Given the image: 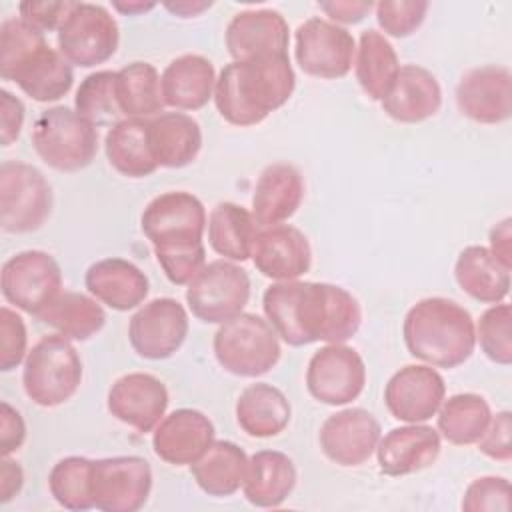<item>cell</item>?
Here are the masks:
<instances>
[{
    "instance_id": "obj_17",
    "label": "cell",
    "mask_w": 512,
    "mask_h": 512,
    "mask_svg": "<svg viewBox=\"0 0 512 512\" xmlns=\"http://www.w3.org/2000/svg\"><path fill=\"white\" fill-rule=\"evenodd\" d=\"M446 396L444 378L424 364H408L394 372L384 388V404L392 418L408 424L430 420Z\"/></svg>"
},
{
    "instance_id": "obj_19",
    "label": "cell",
    "mask_w": 512,
    "mask_h": 512,
    "mask_svg": "<svg viewBox=\"0 0 512 512\" xmlns=\"http://www.w3.org/2000/svg\"><path fill=\"white\" fill-rule=\"evenodd\" d=\"M458 110L480 124H500L512 114L510 68L486 64L468 70L456 86Z\"/></svg>"
},
{
    "instance_id": "obj_30",
    "label": "cell",
    "mask_w": 512,
    "mask_h": 512,
    "mask_svg": "<svg viewBox=\"0 0 512 512\" xmlns=\"http://www.w3.org/2000/svg\"><path fill=\"white\" fill-rule=\"evenodd\" d=\"M152 154L162 168L192 164L202 148L200 124L184 112H162L148 118Z\"/></svg>"
},
{
    "instance_id": "obj_43",
    "label": "cell",
    "mask_w": 512,
    "mask_h": 512,
    "mask_svg": "<svg viewBox=\"0 0 512 512\" xmlns=\"http://www.w3.org/2000/svg\"><path fill=\"white\" fill-rule=\"evenodd\" d=\"M154 254L166 278L176 286L190 284L206 266V248L202 242L156 246Z\"/></svg>"
},
{
    "instance_id": "obj_51",
    "label": "cell",
    "mask_w": 512,
    "mask_h": 512,
    "mask_svg": "<svg viewBox=\"0 0 512 512\" xmlns=\"http://www.w3.org/2000/svg\"><path fill=\"white\" fill-rule=\"evenodd\" d=\"M318 6L326 16H330L334 22H340V24H358L374 8V4L366 0H332V2H322Z\"/></svg>"
},
{
    "instance_id": "obj_28",
    "label": "cell",
    "mask_w": 512,
    "mask_h": 512,
    "mask_svg": "<svg viewBox=\"0 0 512 512\" xmlns=\"http://www.w3.org/2000/svg\"><path fill=\"white\" fill-rule=\"evenodd\" d=\"M160 86L166 106L176 110H200L214 96V66L200 54H182L164 68Z\"/></svg>"
},
{
    "instance_id": "obj_16",
    "label": "cell",
    "mask_w": 512,
    "mask_h": 512,
    "mask_svg": "<svg viewBox=\"0 0 512 512\" xmlns=\"http://www.w3.org/2000/svg\"><path fill=\"white\" fill-rule=\"evenodd\" d=\"M188 336V314L174 298H154L144 304L128 326L134 352L146 360H166L180 350Z\"/></svg>"
},
{
    "instance_id": "obj_25",
    "label": "cell",
    "mask_w": 512,
    "mask_h": 512,
    "mask_svg": "<svg viewBox=\"0 0 512 512\" xmlns=\"http://www.w3.org/2000/svg\"><path fill=\"white\" fill-rule=\"evenodd\" d=\"M380 106L396 122L418 124L440 110L442 88L428 68L404 64L400 66L390 92L380 100Z\"/></svg>"
},
{
    "instance_id": "obj_7",
    "label": "cell",
    "mask_w": 512,
    "mask_h": 512,
    "mask_svg": "<svg viewBox=\"0 0 512 512\" xmlns=\"http://www.w3.org/2000/svg\"><path fill=\"white\" fill-rule=\"evenodd\" d=\"M36 154L54 170L78 172L98 152V132L86 118L68 106L44 110L32 126Z\"/></svg>"
},
{
    "instance_id": "obj_52",
    "label": "cell",
    "mask_w": 512,
    "mask_h": 512,
    "mask_svg": "<svg viewBox=\"0 0 512 512\" xmlns=\"http://www.w3.org/2000/svg\"><path fill=\"white\" fill-rule=\"evenodd\" d=\"M504 266L512 268V220L504 218L490 230V248H488Z\"/></svg>"
},
{
    "instance_id": "obj_24",
    "label": "cell",
    "mask_w": 512,
    "mask_h": 512,
    "mask_svg": "<svg viewBox=\"0 0 512 512\" xmlns=\"http://www.w3.org/2000/svg\"><path fill=\"white\" fill-rule=\"evenodd\" d=\"M440 454V434L426 424H406L392 428L378 440V468L386 476H406L436 462Z\"/></svg>"
},
{
    "instance_id": "obj_3",
    "label": "cell",
    "mask_w": 512,
    "mask_h": 512,
    "mask_svg": "<svg viewBox=\"0 0 512 512\" xmlns=\"http://www.w3.org/2000/svg\"><path fill=\"white\" fill-rule=\"evenodd\" d=\"M402 336L414 358L438 368L464 364L476 346V328L470 312L442 296L416 302L404 318Z\"/></svg>"
},
{
    "instance_id": "obj_27",
    "label": "cell",
    "mask_w": 512,
    "mask_h": 512,
    "mask_svg": "<svg viewBox=\"0 0 512 512\" xmlns=\"http://www.w3.org/2000/svg\"><path fill=\"white\" fill-rule=\"evenodd\" d=\"M88 292L112 310L126 312L144 302L148 296L146 274L124 258L96 260L84 276Z\"/></svg>"
},
{
    "instance_id": "obj_14",
    "label": "cell",
    "mask_w": 512,
    "mask_h": 512,
    "mask_svg": "<svg viewBox=\"0 0 512 512\" xmlns=\"http://www.w3.org/2000/svg\"><path fill=\"white\" fill-rule=\"evenodd\" d=\"M364 384V360L350 346L328 344L316 350L308 362L306 388L322 404L344 406L362 394Z\"/></svg>"
},
{
    "instance_id": "obj_6",
    "label": "cell",
    "mask_w": 512,
    "mask_h": 512,
    "mask_svg": "<svg viewBox=\"0 0 512 512\" xmlns=\"http://www.w3.org/2000/svg\"><path fill=\"white\" fill-rule=\"evenodd\" d=\"M212 346L218 364L226 372L242 378H256L270 372L282 352L278 334L270 322L250 312L222 322Z\"/></svg>"
},
{
    "instance_id": "obj_55",
    "label": "cell",
    "mask_w": 512,
    "mask_h": 512,
    "mask_svg": "<svg viewBox=\"0 0 512 512\" xmlns=\"http://www.w3.org/2000/svg\"><path fill=\"white\" fill-rule=\"evenodd\" d=\"M112 8H116L122 14L134 16V14H144L156 8V2H112Z\"/></svg>"
},
{
    "instance_id": "obj_22",
    "label": "cell",
    "mask_w": 512,
    "mask_h": 512,
    "mask_svg": "<svg viewBox=\"0 0 512 512\" xmlns=\"http://www.w3.org/2000/svg\"><path fill=\"white\" fill-rule=\"evenodd\" d=\"M256 270L272 280H296L310 270L312 248L306 234L290 224L258 230L252 246Z\"/></svg>"
},
{
    "instance_id": "obj_31",
    "label": "cell",
    "mask_w": 512,
    "mask_h": 512,
    "mask_svg": "<svg viewBox=\"0 0 512 512\" xmlns=\"http://www.w3.org/2000/svg\"><path fill=\"white\" fill-rule=\"evenodd\" d=\"M454 278L468 296L484 304H498L510 292V268L484 246H466L458 254Z\"/></svg>"
},
{
    "instance_id": "obj_35",
    "label": "cell",
    "mask_w": 512,
    "mask_h": 512,
    "mask_svg": "<svg viewBox=\"0 0 512 512\" xmlns=\"http://www.w3.org/2000/svg\"><path fill=\"white\" fill-rule=\"evenodd\" d=\"M400 70L394 46L378 30H364L356 48L354 72L360 88L372 100H384Z\"/></svg>"
},
{
    "instance_id": "obj_32",
    "label": "cell",
    "mask_w": 512,
    "mask_h": 512,
    "mask_svg": "<svg viewBox=\"0 0 512 512\" xmlns=\"http://www.w3.org/2000/svg\"><path fill=\"white\" fill-rule=\"evenodd\" d=\"M292 408L282 390L256 382L246 386L236 400V422L252 438H270L284 432Z\"/></svg>"
},
{
    "instance_id": "obj_8",
    "label": "cell",
    "mask_w": 512,
    "mask_h": 512,
    "mask_svg": "<svg viewBox=\"0 0 512 512\" xmlns=\"http://www.w3.org/2000/svg\"><path fill=\"white\" fill-rule=\"evenodd\" d=\"M52 212V188L44 174L26 162L0 166V226L10 234H26L44 226Z\"/></svg>"
},
{
    "instance_id": "obj_10",
    "label": "cell",
    "mask_w": 512,
    "mask_h": 512,
    "mask_svg": "<svg viewBox=\"0 0 512 512\" xmlns=\"http://www.w3.org/2000/svg\"><path fill=\"white\" fill-rule=\"evenodd\" d=\"M248 298V272L228 260L208 262L186 288L190 312L206 324H222L242 314Z\"/></svg>"
},
{
    "instance_id": "obj_45",
    "label": "cell",
    "mask_w": 512,
    "mask_h": 512,
    "mask_svg": "<svg viewBox=\"0 0 512 512\" xmlns=\"http://www.w3.org/2000/svg\"><path fill=\"white\" fill-rule=\"evenodd\" d=\"M510 508V482L502 476H482L468 484L462 510L486 512V510H508Z\"/></svg>"
},
{
    "instance_id": "obj_50",
    "label": "cell",
    "mask_w": 512,
    "mask_h": 512,
    "mask_svg": "<svg viewBox=\"0 0 512 512\" xmlns=\"http://www.w3.org/2000/svg\"><path fill=\"white\" fill-rule=\"evenodd\" d=\"M26 440V424L22 414L8 402L0 404V448L2 456L16 452Z\"/></svg>"
},
{
    "instance_id": "obj_36",
    "label": "cell",
    "mask_w": 512,
    "mask_h": 512,
    "mask_svg": "<svg viewBox=\"0 0 512 512\" xmlns=\"http://www.w3.org/2000/svg\"><path fill=\"white\" fill-rule=\"evenodd\" d=\"M208 242L212 250L232 262H244L252 256L258 234L252 212L234 202H220L208 216Z\"/></svg>"
},
{
    "instance_id": "obj_23",
    "label": "cell",
    "mask_w": 512,
    "mask_h": 512,
    "mask_svg": "<svg viewBox=\"0 0 512 512\" xmlns=\"http://www.w3.org/2000/svg\"><path fill=\"white\" fill-rule=\"evenodd\" d=\"M214 442V424L194 408H178L164 416L152 436L156 456L174 466H192Z\"/></svg>"
},
{
    "instance_id": "obj_49",
    "label": "cell",
    "mask_w": 512,
    "mask_h": 512,
    "mask_svg": "<svg viewBox=\"0 0 512 512\" xmlns=\"http://www.w3.org/2000/svg\"><path fill=\"white\" fill-rule=\"evenodd\" d=\"M24 124V104L8 90H0V140L2 146H10L18 140Z\"/></svg>"
},
{
    "instance_id": "obj_21",
    "label": "cell",
    "mask_w": 512,
    "mask_h": 512,
    "mask_svg": "<svg viewBox=\"0 0 512 512\" xmlns=\"http://www.w3.org/2000/svg\"><path fill=\"white\" fill-rule=\"evenodd\" d=\"M226 50L236 60H254L274 54H288L290 30L276 10H244L226 26Z\"/></svg>"
},
{
    "instance_id": "obj_5",
    "label": "cell",
    "mask_w": 512,
    "mask_h": 512,
    "mask_svg": "<svg viewBox=\"0 0 512 512\" xmlns=\"http://www.w3.org/2000/svg\"><path fill=\"white\" fill-rule=\"evenodd\" d=\"M82 382V360L70 338L42 336L24 358L22 386L26 396L44 408L70 400Z\"/></svg>"
},
{
    "instance_id": "obj_29",
    "label": "cell",
    "mask_w": 512,
    "mask_h": 512,
    "mask_svg": "<svg viewBox=\"0 0 512 512\" xmlns=\"http://www.w3.org/2000/svg\"><path fill=\"white\" fill-rule=\"evenodd\" d=\"M296 480V466L288 454L260 450L248 458L242 492L252 506L276 508L292 494Z\"/></svg>"
},
{
    "instance_id": "obj_4",
    "label": "cell",
    "mask_w": 512,
    "mask_h": 512,
    "mask_svg": "<svg viewBox=\"0 0 512 512\" xmlns=\"http://www.w3.org/2000/svg\"><path fill=\"white\" fill-rule=\"evenodd\" d=\"M264 314L274 332L290 346L322 340L330 314V284L284 280L266 288Z\"/></svg>"
},
{
    "instance_id": "obj_26",
    "label": "cell",
    "mask_w": 512,
    "mask_h": 512,
    "mask_svg": "<svg viewBox=\"0 0 512 512\" xmlns=\"http://www.w3.org/2000/svg\"><path fill=\"white\" fill-rule=\"evenodd\" d=\"M304 200V178L300 170L286 162L266 166L254 186L252 216L256 224L268 228L288 220Z\"/></svg>"
},
{
    "instance_id": "obj_39",
    "label": "cell",
    "mask_w": 512,
    "mask_h": 512,
    "mask_svg": "<svg viewBox=\"0 0 512 512\" xmlns=\"http://www.w3.org/2000/svg\"><path fill=\"white\" fill-rule=\"evenodd\" d=\"M436 414L440 434L456 446L476 444L492 418L488 402L472 392L454 394L448 400H442Z\"/></svg>"
},
{
    "instance_id": "obj_1",
    "label": "cell",
    "mask_w": 512,
    "mask_h": 512,
    "mask_svg": "<svg viewBox=\"0 0 512 512\" xmlns=\"http://www.w3.org/2000/svg\"><path fill=\"white\" fill-rule=\"evenodd\" d=\"M296 86L288 54L226 64L214 86L220 116L234 126H254L284 106Z\"/></svg>"
},
{
    "instance_id": "obj_18",
    "label": "cell",
    "mask_w": 512,
    "mask_h": 512,
    "mask_svg": "<svg viewBox=\"0 0 512 512\" xmlns=\"http://www.w3.org/2000/svg\"><path fill=\"white\" fill-rule=\"evenodd\" d=\"M380 422L364 408H346L330 414L318 434L324 456L344 468L364 464L378 446Z\"/></svg>"
},
{
    "instance_id": "obj_42",
    "label": "cell",
    "mask_w": 512,
    "mask_h": 512,
    "mask_svg": "<svg viewBox=\"0 0 512 512\" xmlns=\"http://www.w3.org/2000/svg\"><path fill=\"white\" fill-rule=\"evenodd\" d=\"M512 308L510 304L498 302L488 308L476 326V340L480 342L482 352L496 364L508 366L512 362Z\"/></svg>"
},
{
    "instance_id": "obj_12",
    "label": "cell",
    "mask_w": 512,
    "mask_h": 512,
    "mask_svg": "<svg viewBox=\"0 0 512 512\" xmlns=\"http://www.w3.org/2000/svg\"><path fill=\"white\" fill-rule=\"evenodd\" d=\"M0 288L6 302L36 316L62 292V270L52 254L24 250L2 264Z\"/></svg>"
},
{
    "instance_id": "obj_9",
    "label": "cell",
    "mask_w": 512,
    "mask_h": 512,
    "mask_svg": "<svg viewBox=\"0 0 512 512\" xmlns=\"http://www.w3.org/2000/svg\"><path fill=\"white\" fill-rule=\"evenodd\" d=\"M118 42V24L102 4L76 2L58 28V52L80 68L110 60Z\"/></svg>"
},
{
    "instance_id": "obj_44",
    "label": "cell",
    "mask_w": 512,
    "mask_h": 512,
    "mask_svg": "<svg viewBox=\"0 0 512 512\" xmlns=\"http://www.w3.org/2000/svg\"><path fill=\"white\" fill-rule=\"evenodd\" d=\"M374 8L378 26L384 34L406 38L420 28L430 4L420 0H382Z\"/></svg>"
},
{
    "instance_id": "obj_11",
    "label": "cell",
    "mask_w": 512,
    "mask_h": 512,
    "mask_svg": "<svg viewBox=\"0 0 512 512\" xmlns=\"http://www.w3.org/2000/svg\"><path fill=\"white\" fill-rule=\"evenodd\" d=\"M152 490V468L140 456H112L92 460L90 496L102 512H136Z\"/></svg>"
},
{
    "instance_id": "obj_34",
    "label": "cell",
    "mask_w": 512,
    "mask_h": 512,
    "mask_svg": "<svg viewBox=\"0 0 512 512\" xmlns=\"http://www.w3.org/2000/svg\"><path fill=\"white\" fill-rule=\"evenodd\" d=\"M248 456L230 440H214L210 448L190 466L200 490L208 496L226 498L242 488Z\"/></svg>"
},
{
    "instance_id": "obj_13",
    "label": "cell",
    "mask_w": 512,
    "mask_h": 512,
    "mask_svg": "<svg viewBox=\"0 0 512 512\" xmlns=\"http://www.w3.org/2000/svg\"><path fill=\"white\" fill-rule=\"evenodd\" d=\"M356 54V42L352 34L324 18H308L296 28L294 34V58L302 72L336 80L344 78Z\"/></svg>"
},
{
    "instance_id": "obj_40",
    "label": "cell",
    "mask_w": 512,
    "mask_h": 512,
    "mask_svg": "<svg viewBox=\"0 0 512 512\" xmlns=\"http://www.w3.org/2000/svg\"><path fill=\"white\" fill-rule=\"evenodd\" d=\"M74 110L92 126H114L122 118L116 98V72L98 70L88 74L74 96Z\"/></svg>"
},
{
    "instance_id": "obj_46",
    "label": "cell",
    "mask_w": 512,
    "mask_h": 512,
    "mask_svg": "<svg viewBox=\"0 0 512 512\" xmlns=\"http://www.w3.org/2000/svg\"><path fill=\"white\" fill-rule=\"evenodd\" d=\"M26 324L8 306L0 308V370L10 372L26 358Z\"/></svg>"
},
{
    "instance_id": "obj_54",
    "label": "cell",
    "mask_w": 512,
    "mask_h": 512,
    "mask_svg": "<svg viewBox=\"0 0 512 512\" xmlns=\"http://www.w3.org/2000/svg\"><path fill=\"white\" fill-rule=\"evenodd\" d=\"M212 6V2H196V0H180V2H164V8L168 12H172L174 16L180 18H192L202 14L204 10H208Z\"/></svg>"
},
{
    "instance_id": "obj_47",
    "label": "cell",
    "mask_w": 512,
    "mask_h": 512,
    "mask_svg": "<svg viewBox=\"0 0 512 512\" xmlns=\"http://www.w3.org/2000/svg\"><path fill=\"white\" fill-rule=\"evenodd\" d=\"M510 432H512V414L508 410L494 414L490 418L484 434L476 442L478 450L492 460L510 462V458H512Z\"/></svg>"
},
{
    "instance_id": "obj_2",
    "label": "cell",
    "mask_w": 512,
    "mask_h": 512,
    "mask_svg": "<svg viewBox=\"0 0 512 512\" xmlns=\"http://www.w3.org/2000/svg\"><path fill=\"white\" fill-rule=\"evenodd\" d=\"M0 76L36 102L62 98L74 82L70 62L22 18H8L0 26Z\"/></svg>"
},
{
    "instance_id": "obj_48",
    "label": "cell",
    "mask_w": 512,
    "mask_h": 512,
    "mask_svg": "<svg viewBox=\"0 0 512 512\" xmlns=\"http://www.w3.org/2000/svg\"><path fill=\"white\" fill-rule=\"evenodd\" d=\"M74 4L76 2H70V0H60V2L28 0L18 6V12H20V18L30 26H34L36 30L50 32L54 28H60L64 18L74 8Z\"/></svg>"
},
{
    "instance_id": "obj_41",
    "label": "cell",
    "mask_w": 512,
    "mask_h": 512,
    "mask_svg": "<svg viewBox=\"0 0 512 512\" xmlns=\"http://www.w3.org/2000/svg\"><path fill=\"white\" fill-rule=\"evenodd\" d=\"M90 464V458L66 456L52 466L48 474V488L62 508L74 512L94 508L90 496Z\"/></svg>"
},
{
    "instance_id": "obj_37",
    "label": "cell",
    "mask_w": 512,
    "mask_h": 512,
    "mask_svg": "<svg viewBox=\"0 0 512 512\" xmlns=\"http://www.w3.org/2000/svg\"><path fill=\"white\" fill-rule=\"evenodd\" d=\"M38 320L58 330L70 340H88L106 324L104 308L82 292H58L52 302L36 314Z\"/></svg>"
},
{
    "instance_id": "obj_53",
    "label": "cell",
    "mask_w": 512,
    "mask_h": 512,
    "mask_svg": "<svg viewBox=\"0 0 512 512\" xmlns=\"http://www.w3.org/2000/svg\"><path fill=\"white\" fill-rule=\"evenodd\" d=\"M22 484H24V472L20 464L4 456L0 466V502L12 500L22 490Z\"/></svg>"
},
{
    "instance_id": "obj_20",
    "label": "cell",
    "mask_w": 512,
    "mask_h": 512,
    "mask_svg": "<svg viewBox=\"0 0 512 512\" xmlns=\"http://www.w3.org/2000/svg\"><path fill=\"white\" fill-rule=\"evenodd\" d=\"M108 412L136 428L150 432L164 418L168 408V390L164 382L146 372H130L120 376L108 390Z\"/></svg>"
},
{
    "instance_id": "obj_33",
    "label": "cell",
    "mask_w": 512,
    "mask_h": 512,
    "mask_svg": "<svg viewBox=\"0 0 512 512\" xmlns=\"http://www.w3.org/2000/svg\"><path fill=\"white\" fill-rule=\"evenodd\" d=\"M104 150L110 166L126 178H146L158 168L150 146L148 118H124L114 124L106 132Z\"/></svg>"
},
{
    "instance_id": "obj_38",
    "label": "cell",
    "mask_w": 512,
    "mask_h": 512,
    "mask_svg": "<svg viewBox=\"0 0 512 512\" xmlns=\"http://www.w3.org/2000/svg\"><path fill=\"white\" fill-rule=\"evenodd\" d=\"M116 98L126 118L158 116L166 106L158 70L148 62H130L116 72Z\"/></svg>"
},
{
    "instance_id": "obj_15",
    "label": "cell",
    "mask_w": 512,
    "mask_h": 512,
    "mask_svg": "<svg viewBox=\"0 0 512 512\" xmlns=\"http://www.w3.org/2000/svg\"><path fill=\"white\" fill-rule=\"evenodd\" d=\"M206 224L204 204L184 190L152 198L140 216V228L154 248L202 242Z\"/></svg>"
}]
</instances>
